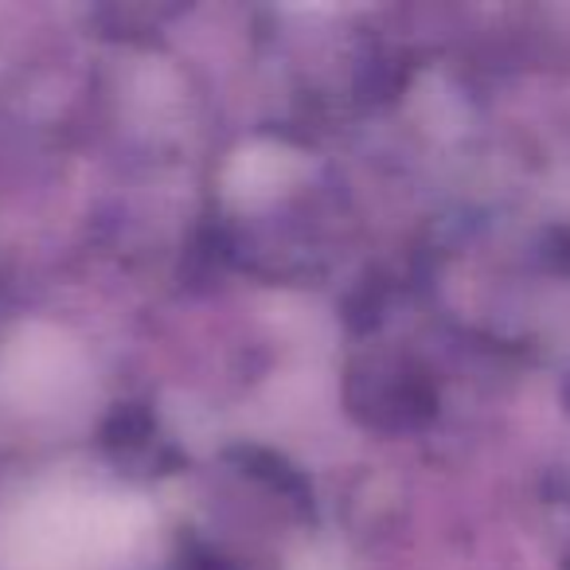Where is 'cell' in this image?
Here are the masks:
<instances>
[{
    "instance_id": "6da1fadb",
    "label": "cell",
    "mask_w": 570,
    "mask_h": 570,
    "mask_svg": "<svg viewBox=\"0 0 570 570\" xmlns=\"http://www.w3.org/2000/svg\"><path fill=\"white\" fill-rule=\"evenodd\" d=\"M102 442H106V450L114 453V461L134 465L137 458H149V450L160 445L157 422H153V414L141 411V406H118V411L110 414V422H106Z\"/></svg>"
},
{
    "instance_id": "7a4b0ae2",
    "label": "cell",
    "mask_w": 570,
    "mask_h": 570,
    "mask_svg": "<svg viewBox=\"0 0 570 570\" xmlns=\"http://www.w3.org/2000/svg\"><path fill=\"white\" fill-rule=\"evenodd\" d=\"M238 458H243L246 473L250 476H262V481L269 484L274 492H282L285 500H294V504H309V484H305V476L297 473V469L285 465L277 453H266V450H238Z\"/></svg>"
}]
</instances>
